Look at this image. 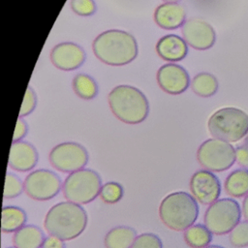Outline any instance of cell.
Segmentation results:
<instances>
[{
  "label": "cell",
  "mask_w": 248,
  "mask_h": 248,
  "mask_svg": "<svg viewBox=\"0 0 248 248\" xmlns=\"http://www.w3.org/2000/svg\"><path fill=\"white\" fill-rule=\"evenodd\" d=\"M93 52L103 63L109 66H123L138 55L135 37L123 30L111 29L99 34L92 43Z\"/></svg>",
  "instance_id": "1"
},
{
  "label": "cell",
  "mask_w": 248,
  "mask_h": 248,
  "mask_svg": "<svg viewBox=\"0 0 248 248\" xmlns=\"http://www.w3.org/2000/svg\"><path fill=\"white\" fill-rule=\"evenodd\" d=\"M87 225V213L80 204L61 202L49 208L44 220L46 231L64 241L80 235Z\"/></svg>",
  "instance_id": "2"
},
{
  "label": "cell",
  "mask_w": 248,
  "mask_h": 248,
  "mask_svg": "<svg viewBox=\"0 0 248 248\" xmlns=\"http://www.w3.org/2000/svg\"><path fill=\"white\" fill-rule=\"evenodd\" d=\"M159 216L169 229L182 232L194 225L199 216L197 200L184 191L166 196L159 205Z\"/></svg>",
  "instance_id": "3"
},
{
  "label": "cell",
  "mask_w": 248,
  "mask_h": 248,
  "mask_svg": "<svg viewBox=\"0 0 248 248\" xmlns=\"http://www.w3.org/2000/svg\"><path fill=\"white\" fill-rule=\"evenodd\" d=\"M112 113L127 124L142 122L148 115L149 106L144 94L131 85H118L108 96Z\"/></svg>",
  "instance_id": "4"
},
{
  "label": "cell",
  "mask_w": 248,
  "mask_h": 248,
  "mask_svg": "<svg viewBox=\"0 0 248 248\" xmlns=\"http://www.w3.org/2000/svg\"><path fill=\"white\" fill-rule=\"evenodd\" d=\"M207 127L215 139L236 142L248 134V114L236 108H222L209 117Z\"/></svg>",
  "instance_id": "5"
},
{
  "label": "cell",
  "mask_w": 248,
  "mask_h": 248,
  "mask_svg": "<svg viewBox=\"0 0 248 248\" xmlns=\"http://www.w3.org/2000/svg\"><path fill=\"white\" fill-rule=\"evenodd\" d=\"M102 186V178L96 170L81 169L65 178L62 192L68 202L86 204L100 196Z\"/></svg>",
  "instance_id": "6"
},
{
  "label": "cell",
  "mask_w": 248,
  "mask_h": 248,
  "mask_svg": "<svg viewBox=\"0 0 248 248\" xmlns=\"http://www.w3.org/2000/svg\"><path fill=\"white\" fill-rule=\"evenodd\" d=\"M241 208L239 203L231 198L217 200L210 204L204 213V225L214 234L223 235L231 232L240 222Z\"/></svg>",
  "instance_id": "7"
},
{
  "label": "cell",
  "mask_w": 248,
  "mask_h": 248,
  "mask_svg": "<svg viewBox=\"0 0 248 248\" xmlns=\"http://www.w3.org/2000/svg\"><path fill=\"white\" fill-rule=\"evenodd\" d=\"M199 164L210 171H224L235 162V148L228 141L219 139H208L197 150Z\"/></svg>",
  "instance_id": "8"
},
{
  "label": "cell",
  "mask_w": 248,
  "mask_h": 248,
  "mask_svg": "<svg viewBox=\"0 0 248 248\" xmlns=\"http://www.w3.org/2000/svg\"><path fill=\"white\" fill-rule=\"evenodd\" d=\"M48 160L55 170L72 173L86 166L88 152L80 143L66 141L55 145L50 150Z\"/></svg>",
  "instance_id": "9"
},
{
  "label": "cell",
  "mask_w": 248,
  "mask_h": 248,
  "mask_svg": "<svg viewBox=\"0 0 248 248\" xmlns=\"http://www.w3.org/2000/svg\"><path fill=\"white\" fill-rule=\"evenodd\" d=\"M24 192L39 202L53 199L61 190L60 177L52 170L40 169L31 171L24 179Z\"/></svg>",
  "instance_id": "10"
},
{
  "label": "cell",
  "mask_w": 248,
  "mask_h": 248,
  "mask_svg": "<svg viewBox=\"0 0 248 248\" xmlns=\"http://www.w3.org/2000/svg\"><path fill=\"white\" fill-rule=\"evenodd\" d=\"M189 187L192 196L202 204H212L221 194V183L218 177L207 170L196 171L191 176Z\"/></svg>",
  "instance_id": "11"
},
{
  "label": "cell",
  "mask_w": 248,
  "mask_h": 248,
  "mask_svg": "<svg viewBox=\"0 0 248 248\" xmlns=\"http://www.w3.org/2000/svg\"><path fill=\"white\" fill-rule=\"evenodd\" d=\"M181 32L187 45L198 50L210 48L216 41L215 30L207 21L202 18L192 17L187 19L182 25Z\"/></svg>",
  "instance_id": "12"
},
{
  "label": "cell",
  "mask_w": 248,
  "mask_h": 248,
  "mask_svg": "<svg viewBox=\"0 0 248 248\" xmlns=\"http://www.w3.org/2000/svg\"><path fill=\"white\" fill-rule=\"evenodd\" d=\"M156 78L160 88L171 95L183 93L190 83L187 71L174 63H168L160 67Z\"/></svg>",
  "instance_id": "13"
},
{
  "label": "cell",
  "mask_w": 248,
  "mask_h": 248,
  "mask_svg": "<svg viewBox=\"0 0 248 248\" xmlns=\"http://www.w3.org/2000/svg\"><path fill=\"white\" fill-rule=\"evenodd\" d=\"M52 64L63 71H73L80 67L85 60V52L81 46L72 42L56 45L50 51Z\"/></svg>",
  "instance_id": "14"
},
{
  "label": "cell",
  "mask_w": 248,
  "mask_h": 248,
  "mask_svg": "<svg viewBox=\"0 0 248 248\" xmlns=\"http://www.w3.org/2000/svg\"><path fill=\"white\" fill-rule=\"evenodd\" d=\"M39 155L36 148L27 141L13 142L8 165L17 171L31 170L38 163Z\"/></svg>",
  "instance_id": "15"
},
{
  "label": "cell",
  "mask_w": 248,
  "mask_h": 248,
  "mask_svg": "<svg viewBox=\"0 0 248 248\" xmlns=\"http://www.w3.org/2000/svg\"><path fill=\"white\" fill-rule=\"evenodd\" d=\"M186 10L178 3H169L159 5L154 12L156 24L163 29H176L186 21Z\"/></svg>",
  "instance_id": "16"
},
{
  "label": "cell",
  "mask_w": 248,
  "mask_h": 248,
  "mask_svg": "<svg viewBox=\"0 0 248 248\" xmlns=\"http://www.w3.org/2000/svg\"><path fill=\"white\" fill-rule=\"evenodd\" d=\"M156 52L162 59L175 62L186 57L188 46L185 40L178 35L169 34L157 42Z\"/></svg>",
  "instance_id": "17"
},
{
  "label": "cell",
  "mask_w": 248,
  "mask_h": 248,
  "mask_svg": "<svg viewBox=\"0 0 248 248\" xmlns=\"http://www.w3.org/2000/svg\"><path fill=\"white\" fill-rule=\"evenodd\" d=\"M43 231L35 225H24L13 235V243L16 248H41L45 240Z\"/></svg>",
  "instance_id": "18"
},
{
  "label": "cell",
  "mask_w": 248,
  "mask_h": 248,
  "mask_svg": "<svg viewBox=\"0 0 248 248\" xmlns=\"http://www.w3.org/2000/svg\"><path fill=\"white\" fill-rule=\"evenodd\" d=\"M137 236V232L132 227L117 226L107 232L104 244L106 248H131Z\"/></svg>",
  "instance_id": "19"
},
{
  "label": "cell",
  "mask_w": 248,
  "mask_h": 248,
  "mask_svg": "<svg viewBox=\"0 0 248 248\" xmlns=\"http://www.w3.org/2000/svg\"><path fill=\"white\" fill-rule=\"evenodd\" d=\"M226 193L233 198H242L248 195V170L237 169L232 170L225 179Z\"/></svg>",
  "instance_id": "20"
},
{
  "label": "cell",
  "mask_w": 248,
  "mask_h": 248,
  "mask_svg": "<svg viewBox=\"0 0 248 248\" xmlns=\"http://www.w3.org/2000/svg\"><path fill=\"white\" fill-rule=\"evenodd\" d=\"M27 220L25 211L17 206L8 205L2 209L1 231L4 233L16 232L22 228Z\"/></svg>",
  "instance_id": "21"
},
{
  "label": "cell",
  "mask_w": 248,
  "mask_h": 248,
  "mask_svg": "<svg viewBox=\"0 0 248 248\" xmlns=\"http://www.w3.org/2000/svg\"><path fill=\"white\" fill-rule=\"evenodd\" d=\"M183 237L191 248H205L212 240V232L205 225L195 224L184 231Z\"/></svg>",
  "instance_id": "22"
},
{
  "label": "cell",
  "mask_w": 248,
  "mask_h": 248,
  "mask_svg": "<svg viewBox=\"0 0 248 248\" xmlns=\"http://www.w3.org/2000/svg\"><path fill=\"white\" fill-rule=\"evenodd\" d=\"M217 78L209 73H199L197 74L192 81L191 88L195 94L200 97H211L218 90Z\"/></svg>",
  "instance_id": "23"
},
{
  "label": "cell",
  "mask_w": 248,
  "mask_h": 248,
  "mask_svg": "<svg viewBox=\"0 0 248 248\" xmlns=\"http://www.w3.org/2000/svg\"><path fill=\"white\" fill-rule=\"evenodd\" d=\"M73 89L75 93L84 100L93 99L98 93V86L92 77L79 73L73 78Z\"/></svg>",
  "instance_id": "24"
},
{
  "label": "cell",
  "mask_w": 248,
  "mask_h": 248,
  "mask_svg": "<svg viewBox=\"0 0 248 248\" xmlns=\"http://www.w3.org/2000/svg\"><path fill=\"white\" fill-rule=\"evenodd\" d=\"M124 195V189L122 185L115 181H109L105 183L100 191V198L105 203L112 204L118 202Z\"/></svg>",
  "instance_id": "25"
},
{
  "label": "cell",
  "mask_w": 248,
  "mask_h": 248,
  "mask_svg": "<svg viewBox=\"0 0 248 248\" xmlns=\"http://www.w3.org/2000/svg\"><path fill=\"white\" fill-rule=\"evenodd\" d=\"M24 190V183L21 179L11 172H8L5 177V186H4V199H14L18 197Z\"/></svg>",
  "instance_id": "26"
},
{
  "label": "cell",
  "mask_w": 248,
  "mask_h": 248,
  "mask_svg": "<svg viewBox=\"0 0 248 248\" xmlns=\"http://www.w3.org/2000/svg\"><path fill=\"white\" fill-rule=\"evenodd\" d=\"M230 242L236 248L248 246V221L239 222L230 232Z\"/></svg>",
  "instance_id": "27"
},
{
  "label": "cell",
  "mask_w": 248,
  "mask_h": 248,
  "mask_svg": "<svg viewBox=\"0 0 248 248\" xmlns=\"http://www.w3.org/2000/svg\"><path fill=\"white\" fill-rule=\"evenodd\" d=\"M131 248H163V242L158 235L144 232L137 236Z\"/></svg>",
  "instance_id": "28"
},
{
  "label": "cell",
  "mask_w": 248,
  "mask_h": 248,
  "mask_svg": "<svg viewBox=\"0 0 248 248\" xmlns=\"http://www.w3.org/2000/svg\"><path fill=\"white\" fill-rule=\"evenodd\" d=\"M70 6L74 13L81 16H88L96 12L94 0H71Z\"/></svg>",
  "instance_id": "29"
},
{
  "label": "cell",
  "mask_w": 248,
  "mask_h": 248,
  "mask_svg": "<svg viewBox=\"0 0 248 248\" xmlns=\"http://www.w3.org/2000/svg\"><path fill=\"white\" fill-rule=\"evenodd\" d=\"M36 103H37V97L34 90L32 89V87L27 86V89L22 101V105L19 110V117L26 116L29 113H31L36 107Z\"/></svg>",
  "instance_id": "30"
},
{
  "label": "cell",
  "mask_w": 248,
  "mask_h": 248,
  "mask_svg": "<svg viewBox=\"0 0 248 248\" xmlns=\"http://www.w3.org/2000/svg\"><path fill=\"white\" fill-rule=\"evenodd\" d=\"M235 161L241 167L248 168V147L247 146H238L235 149Z\"/></svg>",
  "instance_id": "31"
},
{
  "label": "cell",
  "mask_w": 248,
  "mask_h": 248,
  "mask_svg": "<svg viewBox=\"0 0 248 248\" xmlns=\"http://www.w3.org/2000/svg\"><path fill=\"white\" fill-rule=\"evenodd\" d=\"M26 133H27V125L19 117L16 124V129H15V133H14V137H13V142L19 141L22 138L25 137Z\"/></svg>",
  "instance_id": "32"
},
{
  "label": "cell",
  "mask_w": 248,
  "mask_h": 248,
  "mask_svg": "<svg viewBox=\"0 0 248 248\" xmlns=\"http://www.w3.org/2000/svg\"><path fill=\"white\" fill-rule=\"evenodd\" d=\"M41 248H66V246L64 240L49 234L45 238Z\"/></svg>",
  "instance_id": "33"
},
{
  "label": "cell",
  "mask_w": 248,
  "mask_h": 248,
  "mask_svg": "<svg viewBox=\"0 0 248 248\" xmlns=\"http://www.w3.org/2000/svg\"><path fill=\"white\" fill-rule=\"evenodd\" d=\"M242 212L246 221H248V195L245 196L242 203Z\"/></svg>",
  "instance_id": "34"
},
{
  "label": "cell",
  "mask_w": 248,
  "mask_h": 248,
  "mask_svg": "<svg viewBox=\"0 0 248 248\" xmlns=\"http://www.w3.org/2000/svg\"><path fill=\"white\" fill-rule=\"evenodd\" d=\"M205 248H224V247L219 246V245H208V246L205 247Z\"/></svg>",
  "instance_id": "35"
},
{
  "label": "cell",
  "mask_w": 248,
  "mask_h": 248,
  "mask_svg": "<svg viewBox=\"0 0 248 248\" xmlns=\"http://www.w3.org/2000/svg\"><path fill=\"white\" fill-rule=\"evenodd\" d=\"M163 1H166L169 3H178V1H180V0H163Z\"/></svg>",
  "instance_id": "36"
},
{
  "label": "cell",
  "mask_w": 248,
  "mask_h": 248,
  "mask_svg": "<svg viewBox=\"0 0 248 248\" xmlns=\"http://www.w3.org/2000/svg\"><path fill=\"white\" fill-rule=\"evenodd\" d=\"M245 146L248 147V136H247L246 139H245Z\"/></svg>",
  "instance_id": "37"
},
{
  "label": "cell",
  "mask_w": 248,
  "mask_h": 248,
  "mask_svg": "<svg viewBox=\"0 0 248 248\" xmlns=\"http://www.w3.org/2000/svg\"><path fill=\"white\" fill-rule=\"evenodd\" d=\"M8 248H16V247H15V246H14V247H8Z\"/></svg>",
  "instance_id": "38"
}]
</instances>
